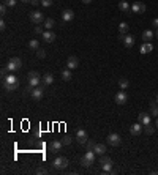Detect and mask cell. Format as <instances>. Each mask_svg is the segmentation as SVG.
<instances>
[{"instance_id":"cell-40","label":"cell","mask_w":158,"mask_h":175,"mask_svg":"<svg viewBox=\"0 0 158 175\" xmlns=\"http://www.w3.org/2000/svg\"><path fill=\"white\" fill-rule=\"evenodd\" d=\"M36 173H38V175H40V173H48V169L40 167V169H36Z\"/></svg>"},{"instance_id":"cell-44","label":"cell","mask_w":158,"mask_h":175,"mask_svg":"<svg viewBox=\"0 0 158 175\" xmlns=\"http://www.w3.org/2000/svg\"><path fill=\"white\" fill-rule=\"evenodd\" d=\"M22 2H25V3H30V2H32V0H22Z\"/></svg>"},{"instance_id":"cell-31","label":"cell","mask_w":158,"mask_h":175,"mask_svg":"<svg viewBox=\"0 0 158 175\" xmlns=\"http://www.w3.org/2000/svg\"><path fill=\"white\" fill-rule=\"evenodd\" d=\"M144 132L147 134V136H150V134H153L155 132V128L149 123V125H144Z\"/></svg>"},{"instance_id":"cell-47","label":"cell","mask_w":158,"mask_h":175,"mask_svg":"<svg viewBox=\"0 0 158 175\" xmlns=\"http://www.w3.org/2000/svg\"><path fill=\"white\" fill-rule=\"evenodd\" d=\"M156 103H158V95H156Z\"/></svg>"},{"instance_id":"cell-43","label":"cell","mask_w":158,"mask_h":175,"mask_svg":"<svg viewBox=\"0 0 158 175\" xmlns=\"http://www.w3.org/2000/svg\"><path fill=\"white\" fill-rule=\"evenodd\" d=\"M90 2H92V0H82V3H85V5H87V3H90Z\"/></svg>"},{"instance_id":"cell-21","label":"cell","mask_w":158,"mask_h":175,"mask_svg":"<svg viewBox=\"0 0 158 175\" xmlns=\"http://www.w3.org/2000/svg\"><path fill=\"white\" fill-rule=\"evenodd\" d=\"M153 51V46H152V43L149 41V43H144L141 47H139V52L141 54H149V52H152Z\"/></svg>"},{"instance_id":"cell-30","label":"cell","mask_w":158,"mask_h":175,"mask_svg":"<svg viewBox=\"0 0 158 175\" xmlns=\"http://www.w3.org/2000/svg\"><path fill=\"white\" fill-rule=\"evenodd\" d=\"M29 47L32 51H38L40 49V43H38V39H30L29 41Z\"/></svg>"},{"instance_id":"cell-23","label":"cell","mask_w":158,"mask_h":175,"mask_svg":"<svg viewBox=\"0 0 158 175\" xmlns=\"http://www.w3.org/2000/svg\"><path fill=\"white\" fill-rule=\"evenodd\" d=\"M150 115L152 117H158V103L156 101H150Z\"/></svg>"},{"instance_id":"cell-39","label":"cell","mask_w":158,"mask_h":175,"mask_svg":"<svg viewBox=\"0 0 158 175\" xmlns=\"http://www.w3.org/2000/svg\"><path fill=\"white\" fill-rule=\"evenodd\" d=\"M6 29V22L2 19V21H0V30H5Z\"/></svg>"},{"instance_id":"cell-33","label":"cell","mask_w":158,"mask_h":175,"mask_svg":"<svg viewBox=\"0 0 158 175\" xmlns=\"http://www.w3.org/2000/svg\"><path fill=\"white\" fill-rule=\"evenodd\" d=\"M3 3H5L6 6H10V8H11V6H15V5L18 3V0H3Z\"/></svg>"},{"instance_id":"cell-35","label":"cell","mask_w":158,"mask_h":175,"mask_svg":"<svg viewBox=\"0 0 158 175\" xmlns=\"http://www.w3.org/2000/svg\"><path fill=\"white\" fill-rule=\"evenodd\" d=\"M87 150H94L95 149V145H97V142H94V140H87Z\"/></svg>"},{"instance_id":"cell-17","label":"cell","mask_w":158,"mask_h":175,"mask_svg":"<svg viewBox=\"0 0 158 175\" xmlns=\"http://www.w3.org/2000/svg\"><path fill=\"white\" fill-rule=\"evenodd\" d=\"M52 82H54V76H52L51 73H46V74L41 77V84H43L44 87H49Z\"/></svg>"},{"instance_id":"cell-38","label":"cell","mask_w":158,"mask_h":175,"mask_svg":"<svg viewBox=\"0 0 158 175\" xmlns=\"http://www.w3.org/2000/svg\"><path fill=\"white\" fill-rule=\"evenodd\" d=\"M62 142H63V145H68V144L71 142V137H70V136H65V137L62 139Z\"/></svg>"},{"instance_id":"cell-24","label":"cell","mask_w":158,"mask_h":175,"mask_svg":"<svg viewBox=\"0 0 158 175\" xmlns=\"http://www.w3.org/2000/svg\"><path fill=\"white\" fill-rule=\"evenodd\" d=\"M152 38H153V32H152V30H144V32H142V39H144V43H149Z\"/></svg>"},{"instance_id":"cell-6","label":"cell","mask_w":158,"mask_h":175,"mask_svg":"<svg viewBox=\"0 0 158 175\" xmlns=\"http://www.w3.org/2000/svg\"><path fill=\"white\" fill-rule=\"evenodd\" d=\"M44 88H46V87H44L43 84L38 85V87H33V90H32V93H30L32 98H33L35 101H40V100L44 96Z\"/></svg>"},{"instance_id":"cell-15","label":"cell","mask_w":158,"mask_h":175,"mask_svg":"<svg viewBox=\"0 0 158 175\" xmlns=\"http://www.w3.org/2000/svg\"><path fill=\"white\" fill-rule=\"evenodd\" d=\"M62 19H63L65 22L73 21V19H74V11H73V10H63V11H62Z\"/></svg>"},{"instance_id":"cell-25","label":"cell","mask_w":158,"mask_h":175,"mask_svg":"<svg viewBox=\"0 0 158 175\" xmlns=\"http://www.w3.org/2000/svg\"><path fill=\"white\" fill-rule=\"evenodd\" d=\"M43 24H44V29H46V30H51L52 27L56 25V21L52 19V18H48V19H44V22H43Z\"/></svg>"},{"instance_id":"cell-28","label":"cell","mask_w":158,"mask_h":175,"mask_svg":"<svg viewBox=\"0 0 158 175\" xmlns=\"http://www.w3.org/2000/svg\"><path fill=\"white\" fill-rule=\"evenodd\" d=\"M128 85H130V82H128L127 77H120V79H118V87H120L122 90L128 88Z\"/></svg>"},{"instance_id":"cell-27","label":"cell","mask_w":158,"mask_h":175,"mask_svg":"<svg viewBox=\"0 0 158 175\" xmlns=\"http://www.w3.org/2000/svg\"><path fill=\"white\" fill-rule=\"evenodd\" d=\"M60 76H62V79H63V80H71L73 73H71V70H68V68H67V70H63V71H62V74H60Z\"/></svg>"},{"instance_id":"cell-10","label":"cell","mask_w":158,"mask_h":175,"mask_svg":"<svg viewBox=\"0 0 158 175\" xmlns=\"http://www.w3.org/2000/svg\"><path fill=\"white\" fill-rule=\"evenodd\" d=\"M108 144L111 145V147H118L122 144V137L118 136L117 132H111L109 136H108Z\"/></svg>"},{"instance_id":"cell-16","label":"cell","mask_w":158,"mask_h":175,"mask_svg":"<svg viewBox=\"0 0 158 175\" xmlns=\"http://www.w3.org/2000/svg\"><path fill=\"white\" fill-rule=\"evenodd\" d=\"M41 36H43V41H44V43H52V41L56 39V33L51 32V30H44V33H43Z\"/></svg>"},{"instance_id":"cell-29","label":"cell","mask_w":158,"mask_h":175,"mask_svg":"<svg viewBox=\"0 0 158 175\" xmlns=\"http://www.w3.org/2000/svg\"><path fill=\"white\" fill-rule=\"evenodd\" d=\"M118 32H120L122 35H127L128 33V24L127 22H120V24H118Z\"/></svg>"},{"instance_id":"cell-5","label":"cell","mask_w":158,"mask_h":175,"mask_svg":"<svg viewBox=\"0 0 158 175\" xmlns=\"http://www.w3.org/2000/svg\"><path fill=\"white\" fill-rule=\"evenodd\" d=\"M27 79H29V85H32V87L41 85V77H40V74L36 71H30L27 74Z\"/></svg>"},{"instance_id":"cell-26","label":"cell","mask_w":158,"mask_h":175,"mask_svg":"<svg viewBox=\"0 0 158 175\" xmlns=\"http://www.w3.org/2000/svg\"><path fill=\"white\" fill-rule=\"evenodd\" d=\"M100 166H101L103 172H111V170H112V159L106 161V163H103V164H100Z\"/></svg>"},{"instance_id":"cell-11","label":"cell","mask_w":158,"mask_h":175,"mask_svg":"<svg viewBox=\"0 0 158 175\" xmlns=\"http://www.w3.org/2000/svg\"><path fill=\"white\" fill-rule=\"evenodd\" d=\"M147 6L144 2H135L131 5V13H136V14H142V13H146Z\"/></svg>"},{"instance_id":"cell-4","label":"cell","mask_w":158,"mask_h":175,"mask_svg":"<svg viewBox=\"0 0 158 175\" xmlns=\"http://www.w3.org/2000/svg\"><path fill=\"white\" fill-rule=\"evenodd\" d=\"M68 158H65V156H59L54 159V163H52V166H54V169L57 170H63V169H67L68 167Z\"/></svg>"},{"instance_id":"cell-7","label":"cell","mask_w":158,"mask_h":175,"mask_svg":"<svg viewBox=\"0 0 158 175\" xmlns=\"http://www.w3.org/2000/svg\"><path fill=\"white\" fill-rule=\"evenodd\" d=\"M118 39L123 43V46L127 47V49H130V47H133V44H135V36H131V35H122L120 33V36H118Z\"/></svg>"},{"instance_id":"cell-1","label":"cell","mask_w":158,"mask_h":175,"mask_svg":"<svg viewBox=\"0 0 158 175\" xmlns=\"http://www.w3.org/2000/svg\"><path fill=\"white\" fill-rule=\"evenodd\" d=\"M3 88L6 90V92H15L18 87H19V80H18V77L15 76V74H11V73H8L6 76H3Z\"/></svg>"},{"instance_id":"cell-18","label":"cell","mask_w":158,"mask_h":175,"mask_svg":"<svg viewBox=\"0 0 158 175\" xmlns=\"http://www.w3.org/2000/svg\"><path fill=\"white\" fill-rule=\"evenodd\" d=\"M138 120H139V123H142V125H149L152 118H150V114H147V112H141L139 117H138Z\"/></svg>"},{"instance_id":"cell-34","label":"cell","mask_w":158,"mask_h":175,"mask_svg":"<svg viewBox=\"0 0 158 175\" xmlns=\"http://www.w3.org/2000/svg\"><path fill=\"white\" fill-rule=\"evenodd\" d=\"M36 57H38V59H44V57H46L44 49H38V51H36Z\"/></svg>"},{"instance_id":"cell-36","label":"cell","mask_w":158,"mask_h":175,"mask_svg":"<svg viewBox=\"0 0 158 175\" xmlns=\"http://www.w3.org/2000/svg\"><path fill=\"white\" fill-rule=\"evenodd\" d=\"M6 8H8V6H6L5 3H2V6H0V14H2V16L6 14Z\"/></svg>"},{"instance_id":"cell-32","label":"cell","mask_w":158,"mask_h":175,"mask_svg":"<svg viewBox=\"0 0 158 175\" xmlns=\"http://www.w3.org/2000/svg\"><path fill=\"white\" fill-rule=\"evenodd\" d=\"M35 33L36 35H43L44 33V25H35Z\"/></svg>"},{"instance_id":"cell-22","label":"cell","mask_w":158,"mask_h":175,"mask_svg":"<svg viewBox=\"0 0 158 175\" xmlns=\"http://www.w3.org/2000/svg\"><path fill=\"white\" fill-rule=\"evenodd\" d=\"M94 152H95L97 155H104V153L108 152V149H106V145H104V144H97L95 149H94Z\"/></svg>"},{"instance_id":"cell-19","label":"cell","mask_w":158,"mask_h":175,"mask_svg":"<svg viewBox=\"0 0 158 175\" xmlns=\"http://www.w3.org/2000/svg\"><path fill=\"white\" fill-rule=\"evenodd\" d=\"M62 147H63V142H62V140H52V142L49 144V150H51V152H59Z\"/></svg>"},{"instance_id":"cell-8","label":"cell","mask_w":158,"mask_h":175,"mask_svg":"<svg viewBox=\"0 0 158 175\" xmlns=\"http://www.w3.org/2000/svg\"><path fill=\"white\" fill-rule=\"evenodd\" d=\"M76 139H77V142L81 144V145H85V144H87V140H89L87 131H85L84 128H79V129L76 131Z\"/></svg>"},{"instance_id":"cell-12","label":"cell","mask_w":158,"mask_h":175,"mask_svg":"<svg viewBox=\"0 0 158 175\" xmlns=\"http://www.w3.org/2000/svg\"><path fill=\"white\" fill-rule=\"evenodd\" d=\"M142 131H144V125H142V123H139V122L130 126V132L133 134V136H139V134H141Z\"/></svg>"},{"instance_id":"cell-37","label":"cell","mask_w":158,"mask_h":175,"mask_svg":"<svg viewBox=\"0 0 158 175\" xmlns=\"http://www.w3.org/2000/svg\"><path fill=\"white\" fill-rule=\"evenodd\" d=\"M41 5L48 8V6H51V5H52V0H41Z\"/></svg>"},{"instance_id":"cell-13","label":"cell","mask_w":158,"mask_h":175,"mask_svg":"<svg viewBox=\"0 0 158 175\" xmlns=\"http://www.w3.org/2000/svg\"><path fill=\"white\" fill-rule=\"evenodd\" d=\"M77 66H79V60H77V57L71 55V57L67 59V68H68V70H76Z\"/></svg>"},{"instance_id":"cell-46","label":"cell","mask_w":158,"mask_h":175,"mask_svg":"<svg viewBox=\"0 0 158 175\" xmlns=\"http://www.w3.org/2000/svg\"><path fill=\"white\" fill-rule=\"evenodd\" d=\"M156 38H158V29H156Z\"/></svg>"},{"instance_id":"cell-3","label":"cell","mask_w":158,"mask_h":175,"mask_svg":"<svg viewBox=\"0 0 158 175\" xmlns=\"http://www.w3.org/2000/svg\"><path fill=\"white\" fill-rule=\"evenodd\" d=\"M21 66H22V62H21V59H18V57H13V59H10V60L6 62V68H8L10 73L21 70Z\"/></svg>"},{"instance_id":"cell-14","label":"cell","mask_w":158,"mask_h":175,"mask_svg":"<svg viewBox=\"0 0 158 175\" xmlns=\"http://www.w3.org/2000/svg\"><path fill=\"white\" fill-rule=\"evenodd\" d=\"M114 100H115V103H117V104H120V106H122V104H125V103H127V100H128V96H127L125 90H120V92H118L117 95H115V98H114Z\"/></svg>"},{"instance_id":"cell-42","label":"cell","mask_w":158,"mask_h":175,"mask_svg":"<svg viewBox=\"0 0 158 175\" xmlns=\"http://www.w3.org/2000/svg\"><path fill=\"white\" fill-rule=\"evenodd\" d=\"M33 6H36V5H40V3H41V0H32V2H30Z\"/></svg>"},{"instance_id":"cell-9","label":"cell","mask_w":158,"mask_h":175,"mask_svg":"<svg viewBox=\"0 0 158 175\" xmlns=\"http://www.w3.org/2000/svg\"><path fill=\"white\" fill-rule=\"evenodd\" d=\"M30 21L35 24V25H40L41 22H44V16H43V13L41 11H32L30 13Z\"/></svg>"},{"instance_id":"cell-20","label":"cell","mask_w":158,"mask_h":175,"mask_svg":"<svg viewBox=\"0 0 158 175\" xmlns=\"http://www.w3.org/2000/svg\"><path fill=\"white\" fill-rule=\"evenodd\" d=\"M118 10L123 11V13H131V5L127 0H120V2H118Z\"/></svg>"},{"instance_id":"cell-2","label":"cell","mask_w":158,"mask_h":175,"mask_svg":"<svg viewBox=\"0 0 158 175\" xmlns=\"http://www.w3.org/2000/svg\"><path fill=\"white\" fill-rule=\"evenodd\" d=\"M95 159H97V153L94 150H85V155L81 158V166L82 167H90L95 163Z\"/></svg>"},{"instance_id":"cell-45","label":"cell","mask_w":158,"mask_h":175,"mask_svg":"<svg viewBox=\"0 0 158 175\" xmlns=\"http://www.w3.org/2000/svg\"><path fill=\"white\" fill-rule=\"evenodd\" d=\"M155 125H156V128H158V117H156V120H155Z\"/></svg>"},{"instance_id":"cell-41","label":"cell","mask_w":158,"mask_h":175,"mask_svg":"<svg viewBox=\"0 0 158 175\" xmlns=\"http://www.w3.org/2000/svg\"><path fill=\"white\" fill-rule=\"evenodd\" d=\"M152 25L155 27V29H158V18H155V19L152 21Z\"/></svg>"}]
</instances>
